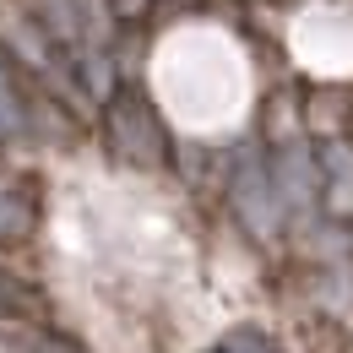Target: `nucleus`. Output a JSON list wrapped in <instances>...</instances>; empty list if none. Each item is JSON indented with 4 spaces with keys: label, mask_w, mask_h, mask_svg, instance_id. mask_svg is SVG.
Returning <instances> with one entry per match:
<instances>
[{
    "label": "nucleus",
    "mask_w": 353,
    "mask_h": 353,
    "mask_svg": "<svg viewBox=\"0 0 353 353\" xmlns=\"http://www.w3.org/2000/svg\"><path fill=\"white\" fill-rule=\"evenodd\" d=\"M283 44L315 82H353V0H299L283 17Z\"/></svg>",
    "instance_id": "nucleus-1"
},
{
    "label": "nucleus",
    "mask_w": 353,
    "mask_h": 353,
    "mask_svg": "<svg viewBox=\"0 0 353 353\" xmlns=\"http://www.w3.org/2000/svg\"><path fill=\"white\" fill-rule=\"evenodd\" d=\"M299 114H305V131H310V136H321V141H337V136L348 131L353 98H348V92H337L332 82H321L310 98H299Z\"/></svg>",
    "instance_id": "nucleus-2"
}]
</instances>
